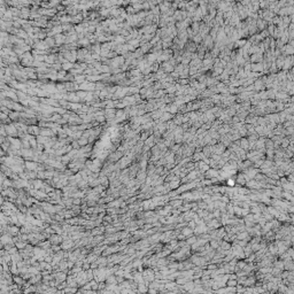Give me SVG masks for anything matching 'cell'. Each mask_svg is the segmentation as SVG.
<instances>
[{"instance_id": "cell-3", "label": "cell", "mask_w": 294, "mask_h": 294, "mask_svg": "<svg viewBox=\"0 0 294 294\" xmlns=\"http://www.w3.org/2000/svg\"><path fill=\"white\" fill-rule=\"evenodd\" d=\"M36 50H46V48L48 47L47 45H46V43L45 41H38V43H36L35 44V46H34Z\"/></svg>"}, {"instance_id": "cell-7", "label": "cell", "mask_w": 294, "mask_h": 294, "mask_svg": "<svg viewBox=\"0 0 294 294\" xmlns=\"http://www.w3.org/2000/svg\"><path fill=\"white\" fill-rule=\"evenodd\" d=\"M115 114H116V113H115L114 109H107V110H106V115H107L108 118H109V117H114Z\"/></svg>"}, {"instance_id": "cell-5", "label": "cell", "mask_w": 294, "mask_h": 294, "mask_svg": "<svg viewBox=\"0 0 294 294\" xmlns=\"http://www.w3.org/2000/svg\"><path fill=\"white\" fill-rule=\"evenodd\" d=\"M28 132H30V133H32V134H38V133H40V130H39L38 127H30L28 129Z\"/></svg>"}, {"instance_id": "cell-15", "label": "cell", "mask_w": 294, "mask_h": 294, "mask_svg": "<svg viewBox=\"0 0 294 294\" xmlns=\"http://www.w3.org/2000/svg\"><path fill=\"white\" fill-rule=\"evenodd\" d=\"M10 12H12L14 15L20 14V10H17V8H12V9H10Z\"/></svg>"}, {"instance_id": "cell-6", "label": "cell", "mask_w": 294, "mask_h": 294, "mask_svg": "<svg viewBox=\"0 0 294 294\" xmlns=\"http://www.w3.org/2000/svg\"><path fill=\"white\" fill-rule=\"evenodd\" d=\"M45 43H46V45H47L48 47H52V46L55 44V40H53L52 38H50V37H48V38H46Z\"/></svg>"}, {"instance_id": "cell-16", "label": "cell", "mask_w": 294, "mask_h": 294, "mask_svg": "<svg viewBox=\"0 0 294 294\" xmlns=\"http://www.w3.org/2000/svg\"><path fill=\"white\" fill-rule=\"evenodd\" d=\"M236 284H237L236 280H231V282L229 280V282H227V285H229V286H236Z\"/></svg>"}, {"instance_id": "cell-8", "label": "cell", "mask_w": 294, "mask_h": 294, "mask_svg": "<svg viewBox=\"0 0 294 294\" xmlns=\"http://www.w3.org/2000/svg\"><path fill=\"white\" fill-rule=\"evenodd\" d=\"M40 133L43 136H52V131L50 130H40Z\"/></svg>"}, {"instance_id": "cell-14", "label": "cell", "mask_w": 294, "mask_h": 294, "mask_svg": "<svg viewBox=\"0 0 294 294\" xmlns=\"http://www.w3.org/2000/svg\"><path fill=\"white\" fill-rule=\"evenodd\" d=\"M26 167H28L29 169H35V168H36V164L32 162H28L26 163Z\"/></svg>"}, {"instance_id": "cell-2", "label": "cell", "mask_w": 294, "mask_h": 294, "mask_svg": "<svg viewBox=\"0 0 294 294\" xmlns=\"http://www.w3.org/2000/svg\"><path fill=\"white\" fill-rule=\"evenodd\" d=\"M82 90H92L96 87V85L92 83H89V82H85V83H83L81 86H79Z\"/></svg>"}, {"instance_id": "cell-13", "label": "cell", "mask_w": 294, "mask_h": 294, "mask_svg": "<svg viewBox=\"0 0 294 294\" xmlns=\"http://www.w3.org/2000/svg\"><path fill=\"white\" fill-rule=\"evenodd\" d=\"M77 94H78L79 98H84V99H85L86 97H87V94H89V93H86V92H78Z\"/></svg>"}, {"instance_id": "cell-9", "label": "cell", "mask_w": 294, "mask_h": 294, "mask_svg": "<svg viewBox=\"0 0 294 294\" xmlns=\"http://www.w3.org/2000/svg\"><path fill=\"white\" fill-rule=\"evenodd\" d=\"M78 144L79 145H86V144H87V139H85V137H82V138L78 140Z\"/></svg>"}, {"instance_id": "cell-1", "label": "cell", "mask_w": 294, "mask_h": 294, "mask_svg": "<svg viewBox=\"0 0 294 294\" xmlns=\"http://www.w3.org/2000/svg\"><path fill=\"white\" fill-rule=\"evenodd\" d=\"M6 130H7V133H8V134H17V133H19V130H17V128L15 127V125H12V124L7 125V127H6Z\"/></svg>"}, {"instance_id": "cell-4", "label": "cell", "mask_w": 294, "mask_h": 294, "mask_svg": "<svg viewBox=\"0 0 294 294\" xmlns=\"http://www.w3.org/2000/svg\"><path fill=\"white\" fill-rule=\"evenodd\" d=\"M67 40V37H63L62 35H56V37H55V43L56 44H62L63 41Z\"/></svg>"}, {"instance_id": "cell-12", "label": "cell", "mask_w": 294, "mask_h": 294, "mask_svg": "<svg viewBox=\"0 0 294 294\" xmlns=\"http://www.w3.org/2000/svg\"><path fill=\"white\" fill-rule=\"evenodd\" d=\"M79 44H82V45H87L89 44V39L87 38H83L79 40Z\"/></svg>"}, {"instance_id": "cell-11", "label": "cell", "mask_w": 294, "mask_h": 294, "mask_svg": "<svg viewBox=\"0 0 294 294\" xmlns=\"http://www.w3.org/2000/svg\"><path fill=\"white\" fill-rule=\"evenodd\" d=\"M149 47H151V44H145V45L141 47V51H143V52H146L147 50H149Z\"/></svg>"}, {"instance_id": "cell-17", "label": "cell", "mask_w": 294, "mask_h": 294, "mask_svg": "<svg viewBox=\"0 0 294 294\" xmlns=\"http://www.w3.org/2000/svg\"><path fill=\"white\" fill-rule=\"evenodd\" d=\"M76 81H77V82H82V81H84V76H78V77H76Z\"/></svg>"}, {"instance_id": "cell-10", "label": "cell", "mask_w": 294, "mask_h": 294, "mask_svg": "<svg viewBox=\"0 0 294 294\" xmlns=\"http://www.w3.org/2000/svg\"><path fill=\"white\" fill-rule=\"evenodd\" d=\"M75 65H72L71 62H66V65L62 66V68H65V69H70V68H72Z\"/></svg>"}]
</instances>
